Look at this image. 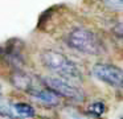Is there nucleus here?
<instances>
[{
	"label": "nucleus",
	"instance_id": "6e6552de",
	"mask_svg": "<svg viewBox=\"0 0 123 119\" xmlns=\"http://www.w3.org/2000/svg\"><path fill=\"white\" fill-rule=\"evenodd\" d=\"M60 116L61 119H95V116L90 114H83L78 108L72 107V106H66L62 108L60 111Z\"/></svg>",
	"mask_w": 123,
	"mask_h": 119
},
{
	"label": "nucleus",
	"instance_id": "7ed1b4c3",
	"mask_svg": "<svg viewBox=\"0 0 123 119\" xmlns=\"http://www.w3.org/2000/svg\"><path fill=\"white\" fill-rule=\"evenodd\" d=\"M44 83L46 87H49L50 90H53L56 94L61 95L64 98L72 99L74 102H83L85 100V94L83 91L77 87L75 85H73L70 81L64 79L61 77H45L44 78Z\"/></svg>",
	"mask_w": 123,
	"mask_h": 119
},
{
	"label": "nucleus",
	"instance_id": "9b49d317",
	"mask_svg": "<svg viewBox=\"0 0 123 119\" xmlns=\"http://www.w3.org/2000/svg\"><path fill=\"white\" fill-rule=\"evenodd\" d=\"M101 1L103 7L110 11H117V12L122 11V0H101Z\"/></svg>",
	"mask_w": 123,
	"mask_h": 119
},
{
	"label": "nucleus",
	"instance_id": "f257e3e1",
	"mask_svg": "<svg viewBox=\"0 0 123 119\" xmlns=\"http://www.w3.org/2000/svg\"><path fill=\"white\" fill-rule=\"evenodd\" d=\"M41 61L43 65L48 70L56 73L58 77L68 79L70 82L82 81V71L78 68V65L73 60H70L64 53H60L57 50H44L41 53Z\"/></svg>",
	"mask_w": 123,
	"mask_h": 119
},
{
	"label": "nucleus",
	"instance_id": "423d86ee",
	"mask_svg": "<svg viewBox=\"0 0 123 119\" xmlns=\"http://www.w3.org/2000/svg\"><path fill=\"white\" fill-rule=\"evenodd\" d=\"M28 94H31L33 98H36L37 100H40L41 103H45V105H49V106L60 105V95L56 94L49 87H37L35 85L28 91Z\"/></svg>",
	"mask_w": 123,
	"mask_h": 119
},
{
	"label": "nucleus",
	"instance_id": "20e7f679",
	"mask_svg": "<svg viewBox=\"0 0 123 119\" xmlns=\"http://www.w3.org/2000/svg\"><path fill=\"white\" fill-rule=\"evenodd\" d=\"M93 74L105 83L114 87H122L123 85V73L122 69L111 63L97 62L93 66Z\"/></svg>",
	"mask_w": 123,
	"mask_h": 119
},
{
	"label": "nucleus",
	"instance_id": "f8f14e48",
	"mask_svg": "<svg viewBox=\"0 0 123 119\" xmlns=\"http://www.w3.org/2000/svg\"><path fill=\"white\" fill-rule=\"evenodd\" d=\"M112 32H114V33H117L118 36H119V38L122 37V23H120V21L118 23V25L112 29Z\"/></svg>",
	"mask_w": 123,
	"mask_h": 119
},
{
	"label": "nucleus",
	"instance_id": "39448f33",
	"mask_svg": "<svg viewBox=\"0 0 123 119\" xmlns=\"http://www.w3.org/2000/svg\"><path fill=\"white\" fill-rule=\"evenodd\" d=\"M20 45L21 42L17 40H9L3 46H0V57L4 60V62L13 68H21L24 65V56Z\"/></svg>",
	"mask_w": 123,
	"mask_h": 119
},
{
	"label": "nucleus",
	"instance_id": "1a4fd4ad",
	"mask_svg": "<svg viewBox=\"0 0 123 119\" xmlns=\"http://www.w3.org/2000/svg\"><path fill=\"white\" fill-rule=\"evenodd\" d=\"M13 110L21 118H33L36 115V111L29 103H24V102H19L13 105Z\"/></svg>",
	"mask_w": 123,
	"mask_h": 119
},
{
	"label": "nucleus",
	"instance_id": "f03ea898",
	"mask_svg": "<svg viewBox=\"0 0 123 119\" xmlns=\"http://www.w3.org/2000/svg\"><path fill=\"white\" fill-rule=\"evenodd\" d=\"M68 44L74 50L85 54L101 56L102 53H105L103 41L93 31L86 28L73 29L68 36Z\"/></svg>",
	"mask_w": 123,
	"mask_h": 119
},
{
	"label": "nucleus",
	"instance_id": "9d476101",
	"mask_svg": "<svg viewBox=\"0 0 123 119\" xmlns=\"http://www.w3.org/2000/svg\"><path fill=\"white\" fill-rule=\"evenodd\" d=\"M105 110H106V105L105 102H93L87 106V113L93 116H102L105 114Z\"/></svg>",
	"mask_w": 123,
	"mask_h": 119
},
{
	"label": "nucleus",
	"instance_id": "0eeeda50",
	"mask_svg": "<svg viewBox=\"0 0 123 119\" xmlns=\"http://www.w3.org/2000/svg\"><path fill=\"white\" fill-rule=\"evenodd\" d=\"M9 79H11V83L15 87L23 90V91H27V93L35 86V83L32 81V77L28 73H25L24 70H21L20 68H15V70L11 73Z\"/></svg>",
	"mask_w": 123,
	"mask_h": 119
}]
</instances>
